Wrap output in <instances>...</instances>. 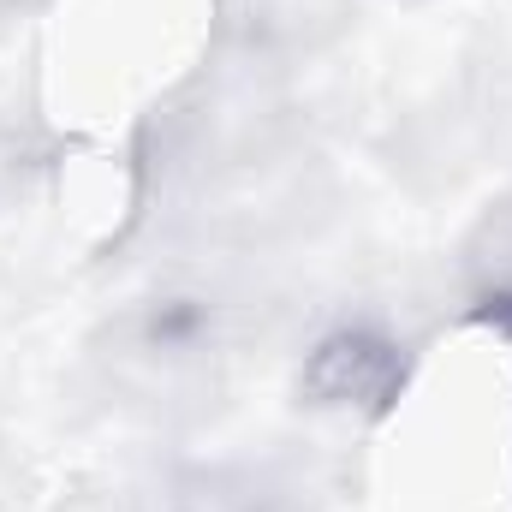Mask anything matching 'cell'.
I'll list each match as a JSON object with an SVG mask.
<instances>
[{"label": "cell", "mask_w": 512, "mask_h": 512, "mask_svg": "<svg viewBox=\"0 0 512 512\" xmlns=\"http://www.w3.org/2000/svg\"><path fill=\"white\" fill-rule=\"evenodd\" d=\"M399 376L393 364V346L376 334H340L316 352L310 364V393L328 399V405H364V399H382Z\"/></svg>", "instance_id": "obj_1"}]
</instances>
